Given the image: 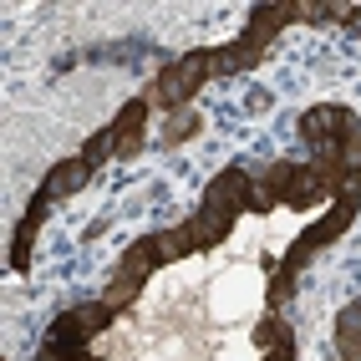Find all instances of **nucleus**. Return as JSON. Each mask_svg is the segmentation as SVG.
<instances>
[{"label": "nucleus", "instance_id": "nucleus-6", "mask_svg": "<svg viewBox=\"0 0 361 361\" xmlns=\"http://www.w3.org/2000/svg\"><path fill=\"white\" fill-rule=\"evenodd\" d=\"M112 321H117V310H112L107 300L66 305L61 316L46 326V346H56V351H87V346H92V336H102Z\"/></svg>", "mask_w": 361, "mask_h": 361}, {"label": "nucleus", "instance_id": "nucleus-13", "mask_svg": "<svg viewBox=\"0 0 361 361\" xmlns=\"http://www.w3.org/2000/svg\"><path fill=\"white\" fill-rule=\"evenodd\" d=\"M204 128V117L194 112V107H183V112H168L163 117V128H158V142H163V148H178V142H188V137H194Z\"/></svg>", "mask_w": 361, "mask_h": 361}, {"label": "nucleus", "instance_id": "nucleus-12", "mask_svg": "<svg viewBox=\"0 0 361 361\" xmlns=\"http://www.w3.org/2000/svg\"><path fill=\"white\" fill-rule=\"evenodd\" d=\"M336 351H341V361H361V295L336 316Z\"/></svg>", "mask_w": 361, "mask_h": 361}, {"label": "nucleus", "instance_id": "nucleus-14", "mask_svg": "<svg viewBox=\"0 0 361 361\" xmlns=\"http://www.w3.org/2000/svg\"><path fill=\"white\" fill-rule=\"evenodd\" d=\"M285 336H290V326H285L275 310H264V321L255 326V346H259V351H270L275 341H285Z\"/></svg>", "mask_w": 361, "mask_h": 361}, {"label": "nucleus", "instance_id": "nucleus-5", "mask_svg": "<svg viewBox=\"0 0 361 361\" xmlns=\"http://www.w3.org/2000/svg\"><path fill=\"white\" fill-rule=\"evenodd\" d=\"M214 82V66H209V46H199V51H183L173 56L168 66H158V77L142 82L137 97L148 102L153 112H183L188 102L199 97V87Z\"/></svg>", "mask_w": 361, "mask_h": 361}, {"label": "nucleus", "instance_id": "nucleus-15", "mask_svg": "<svg viewBox=\"0 0 361 361\" xmlns=\"http://www.w3.org/2000/svg\"><path fill=\"white\" fill-rule=\"evenodd\" d=\"M82 158L92 163V168H102V163H112V133L102 128V133H92L87 142H82Z\"/></svg>", "mask_w": 361, "mask_h": 361}, {"label": "nucleus", "instance_id": "nucleus-10", "mask_svg": "<svg viewBox=\"0 0 361 361\" xmlns=\"http://www.w3.org/2000/svg\"><path fill=\"white\" fill-rule=\"evenodd\" d=\"M92 173H97V168H92L82 153H71V158H61V163L51 168V173L41 178V194L51 199V204H61V199H77L82 188L92 183Z\"/></svg>", "mask_w": 361, "mask_h": 361}, {"label": "nucleus", "instance_id": "nucleus-16", "mask_svg": "<svg viewBox=\"0 0 361 361\" xmlns=\"http://www.w3.org/2000/svg\"><path fill=\"white\" fill-rule=\"evenodd\" d=\"M264 361H295V331L285 336V341H275L270 351H264Z\"/></svg>", "mask_w": 361, "mask_h": 361}, {"label": "nucleus", "instance_id": "nucleus-4", "mask_svg": "<svg viewBox=\"0 0 361 361\" xmlns=\"http://www.w3.org/2000/svg\"><path fill=\"white\" fill-rule=\"evenodd\" d=\"M178 255H173V245H168V229H158V234H142V239H133V245L117 255V270H112V280H107V290L97 295V300H107L117 316L142 295V285H148L163 264H173Z\"/></svg>", "mask_w": 361, "mask_h": 361}, {"label": "nucleus", "instance_id": "nucleus-8", "mask_svg": "<svg viewBox=\"0 0 361 361\" xmlns=\"http://www.w3.org/2000/svg\"><path fill=\"white\" fill-rule=\"evenodd\" d=\"M295 178V158H280V163H259L250 168V214H270L275 204H285V188Z\"/></svg>", "mask_w": 361, "mask_h": 361}, {"label": "nucleus", "instance_id": "nucleus-7", "mask_svg": "<svg viewBox=\"0 0 361 361\" xmlns=\"http://www.w3.org/2000/svg\"><path fill=\"white\" fill-rule=\"evenodd\" d=\"M148 117H153V107L142 102V97H133V102H123L117 107V117L107 123V133H112V158H142V148H148Z\"/></svg>", "mask_w": 361, "mask_h": 361}, {"label": "nucleus", "instance_id": "nucleus-3", "mask_svg": "<svg viewBox=\"0 0 361 361\" xmlns=\"http://www.w3.org/2000/svg\"><path fill=\"white\" fill-rule=\"evenodd\" d=\"M290 20H300V6H290V0H285V6H250L245 31H239L234 41H224V46H209L214 82H219V77H250Z\"/></svg>", "mask_w": 361, "mask_h": 361}, {"label": "nucleus", "instance_id": "nucleus-2", "mask_svg": "<svg viewBox=\"0 0 361 361\" xmlns=\"http://www.w3.org/2000/svg\"><path fill=\"white\" fill-rule=\"evenodd\" d=\"M250 199H255V194H250V168H239V163L219 168V173L209 178L199 209L188 214L183 224L168 229V245H173V255L188 259V255H199V250L224 245V239L234 234V224H239V214H250Z\"/></svg>", "mask_w": 361, "mask_h": 361}, {"label": "nucleus", "instance_id": "nucleus-17", "mask_svg": "<svg viewBox=\"0 0 361 361\" xmlns=\"http://www.w3.org/2000/svg\"><path fill=\"white\" fill-rule=\"evenodd\" d=\"M341 26H351V31L361 36V6H346V20H341Z\"/></svg>", "mask_w": 361, "mask_h": 361}, {"label": "nucleus", "instance_id": "nucleus-11", "mask_svg": "<svg viewBox=\"0 0 361 361\" xmlns=\"http://www.w3.org/2000/svg\"><path fill=\"white\" fill-rule=\"evenodd\" d=\"M316 204H331V183L316 163H295V178L285 188V209H316Z\"/></svg>", "mask_w": 361, "mask_h": 361}, {"label": "nucleus", "instance_id": "nucleus-1", "mask_svg": "<svg viewBox=\"0 0 361 361\" xmlns=\"http://www.w3.org/2000/svg\"><path fill=\"white\" fill-rule=\"evenodd\" d=\"M300 142L310 148V163L326 173L331 199H361V117L351 107H305Z\"/></svg>", "mask_w": 361, "mask_h": 361}, {"label": "nucleus", "instance_id": "nucleus-9", "mask_svg": "<svg viewBox=\"0 0 361 361\" xmlns=\"http://www.w3.org/2000/svg\"><path fill=\"white\" fill-rule=\"evenodd\" d=\"M46 214H51V199L36 188V199L26 204V214H20V224H16V234H11V270H16V275L31 270V259H36V234H41V224H46Z\"/></svg>", "mask_w": 361, "mask_h": 361}]
</instances>
